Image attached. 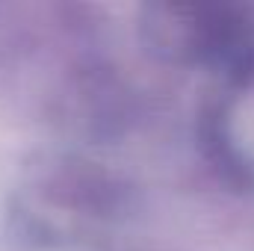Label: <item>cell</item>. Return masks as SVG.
<instances>
[{"instance_id": "1", "label": "cell", "mask_w": 254, "mask_h": 251, "mask_svg": "<svg viewBox=\"0 0 254 251\" xmlns=\"http://www.w3.org/2000/svg\"><path fill=\"white\" fill-rule=\"evenodd\" d=\"M130 210V189L107 166L77 154H45L12 195L15 231L36 246L104 240Z\"/></svg>"}, {"instance_id": "2", "label": "cell", "mask_w": 254, "mask_h": 251, "mask_svg": "<svg viewBox=\"0 0 254 251\" xmlns=\"http://www.w3.org/2000/svg\"><path fill=\"white\" fill-rule=\"evenodd\" d=\"M145 42L166 60L254 74V30L249 18L222 3H154L145 9Z\"/></svg>"}]
</instances>
